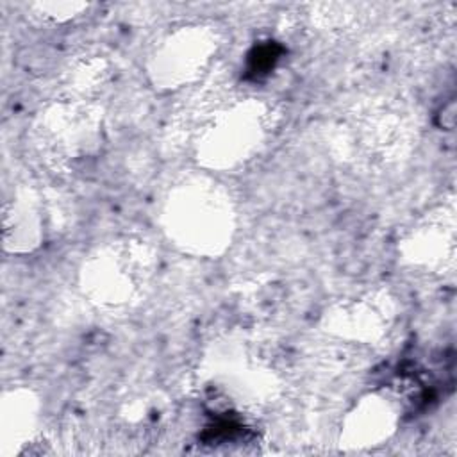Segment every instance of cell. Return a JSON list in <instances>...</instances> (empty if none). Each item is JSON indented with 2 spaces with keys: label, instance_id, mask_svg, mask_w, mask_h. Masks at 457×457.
I'll return each instance as SVG.
<instances>
[{
  "label": "cell",
  "instance_id": "8992f818",
  "mask_svg": "<svg viewBox=\"0 0 457 457\" xmlns=\"http://www.w3.org/2000/svg\"><path fill=\"white\" fill-rule=\"evenodd\" d=\"M348 130L357 155L373 162L396 159L412 137L405 107L386 98H377L355 111L348 120Z\"/></svg>",
  "mask_w": 457,
  "mask_h": 457
},
{
  "label": "cell",
  "instance_id": "52a82bcc",
  "mask_svg": "<svg viewBox=\"0 0 457 457\" xmlns=\"http://www.w3.org/2000/svg\"><path fill=\"white\" fill-rule=\"evenodd\" d=\"M50 214L41 189L32 184L16 187L2 207L4 250L20 255L37 250L52 230Z\"/></svg>",
  "mask_w": 457,
  "mask_h": 457
},
{
  "label": "cell",
  "instance_id": "9c48e42d",
  "mask_svg": "<svg viewBox=\"0 0 457 457\" xmlns=\"http://www.w3.org/2000/svg\"><path fill=\"white\" fill-rule=\"evenodd\" d=\"M386 296L362 295L332 305L325 314V328L336 336L357 341L380 337L393 323Z\"/></svg>",
  "mask_w": 457,
  "mask_h": 457
},
{
  "label": "cell",
  "instance_id": "3957f363",
  "mask_svg": "<svg viewBox=\"0 0 457 457\" xmlns=\"http://www.w3.org/2000/svg\"><path fill=\"white\" fill-rule=\"evenodd\" d=\"M155 253L145 239L118 237L95 248L80 266V289L107 311L137 305L154 278Z\"/></svg>",
  "mask_w": 457,
  "mask_h": 457
},
{
  "label": "cell",
  "instance_id": "6da1fadb",
  "mask_svg": "<svg viewBox=\"0 0 457 457\" xmlns=\"http://www.w3.org/2000/svg\"><path fill=\"white\" fill-rule=\"evenodd\" d=\"M102 109L89 98L64 95L32 120L29 141L37 159L54 171H71L104 145Z\"/></svg>",
  "mask_w": 457,
  "mask_h": 457
},
{
  "label": "cell",
  "instance_id": "8fae6325",
  "mask_svg": "<svg viewBox=\"0 0 457 457\" xmlns=\"http://www.w3.org/2000/svg\"><path fill=\"white\" fill-rule=\"evenodd\" d=\"M455 232L452 216H428L403 241V255L423 268H439L453 259Z\"/></svg>",
  "mask_w": 457,
  "mask_h": 457
},
{
  "label": "cell",
  "instance_id": "5b68a950",
  "mask_svg": "<svg viewBox=\"0 0 457 457\" xmlns=\"http://www.w3.org/2000/svg\"><path fill=\"white\" fill-rule=\"evenodd\" d=\"M220 48L212 27L186 25L155 45L146 70L150 80L162 89H179L198 80L212 64Z\"/></svg>",
  "mask_w": 457,
  "mask_h": 457
},
{
  "label": "cell",
  "instance_id": "277c9868",
  "mask_svg": "<svg viewBox=\"0 0 457 457\" xmlns=\"http://www.w3.org/2000/svg\"><path fill=\"white\" fill-rule=\"evenodd\" d=\"M196 159L211 170H236L252 161L264 146L271 116L270 107L257 98L236 100L214 109L198 127Z\"/></svg>",
  "mask_w": 457,
  "mask_h": 457
},
{
  "label": "cell",
  "instance_id": "30bf717a",
  "mask_svg": "<svg viewBox=\"0 0 457 457\" xmlns=\"http://www.w3.org/2000/svg\"><path fill=\"white\" fill-rule=\"evenodd\" d=\"M39 423V400L30 389L5 391L0 405V453H25L34 445Z\"/></svg>",
  "mask_w": 457,
  "mask_h": 457
},
{
  "label": "cell",
  "instance_id": "ba28073f",
  "mask_svg": "<svg viewBox=\"0 0 457 457\" xmlns=\"http://www.w3.org/2000/svg\"><path fill=\"white\" fill-rule=\"evenodd\" d=\"M398 409L386 395L362 396L343 418L339 445L345 450H366L382 445L398 425Z\"/></svg>",
  "mask_w": 457,
  "mask_h": 457
},
{
  "label": "cell",
  "instance_id": "7a4b0ae2",
  "mask_svg": "<svg viewBox=\"0 0 457 457\" xmlns=\"http://www.w3.org/2000/svg\"><path fill=\"white\" fill-rule=\"evenodd\" d=\"M234 214L230 196L218 184L196 179L170 193L162 220L168 237L184 252L218 255L230 245Z\"/></svg>",
  "mask_w": 457,
  "mask_h": 457
},
{
  "label": "cell",
  "instance_id": "7c38bea8",
  "mask_svg": "<svg viewBox=\"0 0 457 457\" xmlns=\"http://www.w3.org/2000/svg\"><path fill=\"white\" fill-rule=\"evenodd\" d=\"M36 7L41 11V18H48L52 21H64L79 14L86 5L84 4H36Z\"/></svg>",
  "mask_w": 457,
  "mask_h": 457
}]
</instances>
